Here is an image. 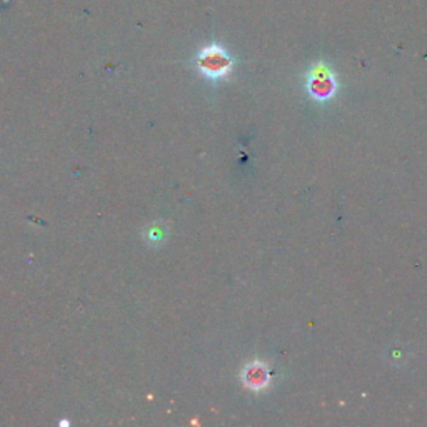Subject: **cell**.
<instances>
[{
	"instance_id": "obj_2",
	"label": "cell",
	"mask_w": 427,
	"mask_h": 427,
	"mask_svg": "<svg viewBox=\"0 0 427 427\" xmlns=\"http://www.w3.org/2000/svg\"><path fill=\"white\" fill-rule=\"evenodd\" d=\"M306 89L311 99L317 102H327L338 92V77L327 62L312 63L306 74Z\"/></svg>"
},
{
	"instance_id": "obj_1",
	"label": "cell",
	"mask_w": 427,
	"mask_h": 427,
	"mask_svg": "<svg viewBox=\"0 0 427 427\" xmlns=\"http://www.w3.org/2000/svg\"><path fill=\"white\" fill-rule=\"evenodd\" d=\"M195 66L206 79L221 80L230 75L234 69V58L222 45L211 44L197 54Z\"/></svg>"
},
{
	"instance_id": "obj_3",
	"label": "cell",
	"mask_w": 427,
	"mask_h": 427,
	"mask_svg": "<svg viewBox=\"0 0 427 427\" xmlns=\"http://www.w3.org/2000/svg\"><path fill=\"white\" fill-rule=\"evenodd\" d=\"M240 380L245 385V389L254 390V392H261L269 388L272 374L269 366L262 361H251L244 366L240 371Z\"/></svg>"
}]
</instances>
